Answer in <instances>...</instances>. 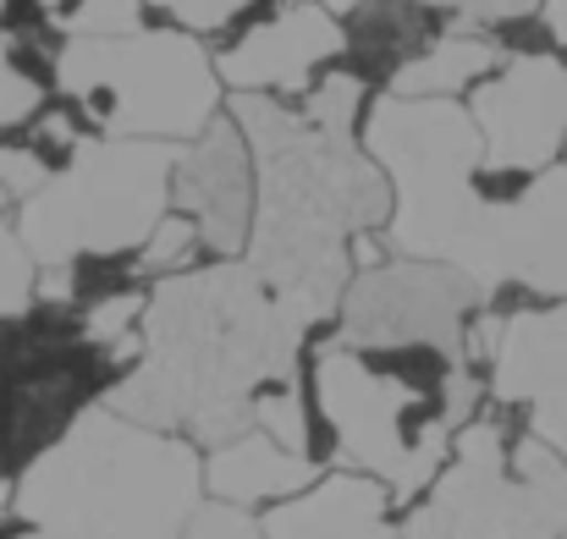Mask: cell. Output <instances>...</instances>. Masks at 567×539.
<instances>
[{
  "label": "cell",
  "instance_id": "cell-1",
  "mask_svg": "<svg viewBox=\"0 0 567 539\" xmlns=\"http://www.w3.org/2000/svg\"><path fill=\"white\" fill-rule=\"evenodd\" d=\"M138 342V363L111 385L105 407L172 429L198 452L243 435L254 391L298 374L309 353V336L248 259H204L183 276L150 281Z\"/></svg>",
  "mask_w": 567,
  "mask_h": 539
},
{
  "label": "cell",
  "instance_id": "cell-2",
  "mask_svg": "<svg viewBox=\"0 0 567 539\" xmlns=\"http://www.w3.org/2000/svg\"><path fill=\"white\" fill-rule=\"evenodd\" d=\"M198 501L204 452L172 429L122 418L105 402L6 490L17 524L55 539H183Z\"/></svg>",
  "mask_w": 567,
  "mask_h": 539
},
{
  "label": "cell",
  "instance_id": "cell-3",
  "mask_svg": "<svg viewBox=\"0 0 567 539\" xmlns=\"http://www.w3.org/2000/svg\"><path fill=\"white\" fill-rule=\"evenodd\" d=\"M359 149L375 160L391 187L385 248L402 259H441L457 265L474 226L480 198L474 172L485 144L463 100H408V94H370L359 122Z\"/></svg>",
  "mask_w": 567,
  "mask_h": 539
},
{
  "label": "cell",
  "instance_id": "cell-4",
  "mask_svg": "<svg viewBox=\"0 0 567 539\" xmlns=\"http://www.w3.org/2000/svg\"><path fill=\"white\" fill-rule=\"evenodd\" d=\"M402 539H567V457L485 402L452 435L435 485L396 512Z\"/></svg>",
  "mask_w": 567,
  "mask_h": 539
},
{
  "label": "cell",
  "instance_id": "cell-5",
  "mask_svg": "<svg viewBox=\"0 0 567 539\" xmlns=\"http://www.w3.org/2000/svg\"><path fill=\"white\" fill-rule=\"evenodd\" d=\"M55 94L78 105L94 138H150V144H188L226 111L209 44L166 22H150L122 39L66 33Z\"/></svg>",
  "mask_w": 567,
  "mask_h": 539
},
{
  "label": "cell",
  "instance_id": "cell-6",
  "mask_svg": "<svg viewBox=\"0 0 567 539\" xmlns=\"http://www.w3.org/2000/svg\"><path fill=\"white\" fill-rule=\"evenodd\" d=\"M303 385L315 407L320 463L380 479L396 512L413 507L446 468V452L457 435L446 418V402L408 391L370 353L326 336L303 353Z\"/></svg>",
  "mask_w": 567,
  "mask_h": 539
},
{
  "label": "cell",
  "instance_id": "cell-7",
  "mask_svg": "<svg viewBox=\"0 0 567 539\" xmlns=\"http://www.w3.org/2000/svg\"><path fill=\"white\" fill-rule=\"evenodd\" d=\"M177 144L150 138H89L78 160L44 177L11 215V231L39 270L83 253H138L155 220L172 209Z\"/></svg>",
  "mask_w": 567,
  "mask_h": 539
},
{
  "label": "cell",
  "instance_id": "cell-8",
  "mask_svg": "<svg viewBox=\"0 0 567 539\" xmlns=\"http://www.w3.org/2000/svg\"><path fill=\"white\" fill-rule=\"evenodd\" d=\"M480 309H485V292L457 265L385 253L370 270H353V281L342 287L331 342H348V348L430 342L463 359V336Z\"/></svg>",
  "mask_w": 567,
  "mask_h": 539
},
{
  "label": "cell",
  "instance_id": "cell-9",
  "mask_svg": "<svg viewBox=\"0 0 567 539\" xmlns=\"http://www.w3.org/2000/svg\"><path fill=\"white\" fill-rule=\"evenodd\" d=\"M463 105L485 144V166L507 172L557 166L567 138V50L507 55L491 77H480L463 94Z\"/></svg>",
  "mask_w": 567,
  "mask_h": 539
},
{
  "label": "cell",
  "instance_id": "cell-10",
  "mask_svg": "<svg viewBox=\"0 0 567 539\" xmlns=\"http://www.w3.org/2000/svg\"><path fill=\"white\" fill-rule=\"evenodd\" d=\"M172 209H183L198 226L209 259H243L254 231V149L226 111L198 138L177 144Z\"/></svg>",
  "mask_w": 567,
  "mask_h": 539
},
{
  "label": "cell",
  "instance_id": "cell-11",
  "mask_svg": "<svg viewBox=\"0 0 567 539\" xmlns=\"http://www.w3.org/2000/svg\"><path fill=\"white\" fill-rule=\"evenodd\" d=\"M215 77L226 94H298L342 55V17L320 0H287L276 17L254 22L248 33L209 44Z\"/></svg>",
  "mask_w": 567,
  "mask_h": 539
},
{
  "label": "cell",
  "instance_id": "cell-12",
  "mask_svg": "<svg viewBox=\"0 0 567 539\" xmlns=\"http://www.w3.org/2000/svg\"><path fill=\"white\" fill-rule=\"evenodd\" d=\"M259 529L265 539H402L391 490L353 468H326L292 501L265 507Z\"/></svg>",
  "mask_w": 567,
  "mask_h": 539
},
{
  "label": "cell",
  "instance_id": "cell-13",
  "mask_svg": "<svg viewBox=\"0 0 567 539\" xmlns=\"http://www.w3.org/2000/svg\"><path fill=\"white\" fill-rule=\"evenodd\" d=\"M457 17L424 6V0H364L342 17V55L337 72L359 77L370 94H385Z\"/></svg>",
  "mask_w": 567,
  "mask_h": 539
},
{
  "label": "cell",
  "instance_id": "cell-14",
  "mask_svg": "<svg viewBox=\"0 0 567 539\" xmlns=\"http://www.w3.org/2000/svg\"><path fill=\"white\" fill-rule=\"evenodd\" d=\"M326 468L281 440H270L265 429H243L220 446L204 452V496L209 501H226V507H243V512H265L276 501H292L298 490H309Z\"/></svg>",
  "mask_w": 567,
  "mask_h": 539
},
{
  "label": "cell",
  "instance_id": "cell-15",
  "mask_svg": "<svg viewBox=\"0 0 567 539\" xmlns=\"http://www.w3.org/2000/svg\"><path fill=\"white\" fill-rule=\"evenodd\" d=\"M507 55L480 33V28H446L385 94H408V100H463L480 77H491Z\"/></svg>",
  "mask_w": 567,
  "mask_h": 539
},
{
  "label": "cell",
  "instance_id": "cell-16",
  "mask_svg": "<svg viewBox=\"0 0 567 539\" xmlns=\"http://www.w3.org/2000/svg\"><path fill=\"white\" fill-rule=\"evenodd\" d=\"M209 253H204V242H198V226H193L183 209H166L161 220H155V231L144 237V248H138V270H144V281H161V276H183L193 265H204Z\"/></svg>",
  "mask_w": 567,
  "mask_h": 539
},
{
  "label": "cell",
  "instance_id": "cell-17",
  "mask_svg": "<svg viewBox=\"0 0 567 539\" xmlns=\"http://www.w3.org/2000/svg\"><path fill=\"white\" fill-rule=\"evenodd\" d=\"M33 292H39V265L22 248V237L11 231V220H0V320L28 314Z\"/></svg>",
  "mask_w": 567,
  "mask_h": 539
},
{
  "label": "cell",
  "instance_id": "cell-18",
  "mask_svg": "<svg viewBox=\"0 0 567 539\" xmlns=\"http://www.w3.org/2000/svg\"><path fill=\"white\" fill-rule=\"evenodd\" d=\"M150 6V22H166V28H183L198 33L204 44L226 33V22L248 6V0H144Z\"/></svg>",
  "mask_w": 567,
  "mask_h": 539
},
{
  "label": "cell",
  "instance_id": "cell-19",
  "mask_svg": "<svg viewBox=\"0 0 567 539\" xmlns=\"http://www.w3.org/2000/svg\"><path fill=\"white\" fill-rule=\"evenodd\" d=\"M138 28H150L144 0H83L66 17V33H78V39H122V33H138Z\"/></svg>",
  "mask_w": 567,
  "mask_h": 539
},
{
  "label": "cell",
  "instance_id": "cell-20",
  "mask_svg": "<svg viewBox=\"0 0 567 539\" xmlns=\"http://www.w3.org/2000/svg\"><path fill=\"white\" fill-rule=\"evenodd\" d=\"M183 539H265L259 529V512H243V507H226V501H198L188 518Z\"/></svg>",
  "mask_w": 567,
  "mask_h": 539
},
{
  "label": "cell",
  "instance_id": "cell-21",
  "mask_svg": "<svg viewBox=\"0 0 567 539\" xmlns=\"http://www.w3.org/2000/svg\"><path fill=\"white\" fill-rule=\"evenodd\" d=\"M446 17H457L463 28H491L502 17H524V11H540V0H424Z\"/></svg>",
  "mask_w": 567,
  "mask_h": 539
},
{
  "label": "cell",
  "instance_id": "cell-22",
  "mask_svg": "<svg viewBox=\"0 0 567 539\" xmlns=\"http://www.w3.org/2000/svg\"><path fill=\"white\" fill-rule=\"evenodd\" d=\"M39 100H44V94H39V89H28V83L11 72V61H6V39H0V133H6V127H17Z\"/></svg>",
  "mask_w": 567,
  "mask_h": 539
},
{
  "label": "cell",
  "instance_id": "cell-23",
  "mask_svg": "<svg viewBox=\"0 0 567 539\" xmlns=\"http://www.w3.org/2000/svg\"><path fill=\"white\" fill-rule=\"evenodd\" d=\"M540 17H546V28H551L557 50H567V0H540Z\"/></svg>",
  "mask_w": 567,
  "mask_h": 539
},
{
  "label": "cell",
  "instance_id": "cell-24",
  "mask_svg": "<svg viewBox=\"0 0 567 539\" xmlns=\"http://www.w3.org/2000/svg\"><path fill=\"white\" fill-rule=\"evenodd\" d=\"M44 6H50V17H55V22H61V33H66V17H72L83 0H44Z\"/></svg>",
  "mask_w": 567,
  "mask_h": 539
},
{
  "label": "cell",
  "instance_id": "cell-25",
  "mask_svg": "<svg viewBox=\"0 0 567 539\" xmlns=\"http://www.w3.org/2000/svg\"><path fill=\"white\" fill-rule=\"evenodd\" d=\"M320 6H326L331 17H348V11H353V6H364V0H320Z\"/></svg>",
  "mask_w": 567,
  "mask_h": 539
},
{
  "label": "cell",
  "instance_id": "cell-26",
  "mask_svg": "<svg viewBox=\"0 0 567 539\" xmlns=\"http://www.w3.org/2000/svg\"><path fill=\"white\" fill-rule=\"evenodd\" d=\"M563 166H567V138H563Z\"/></svg>",
  "mask_w": 567,
  "mask_h": 539
}]
</instances>
